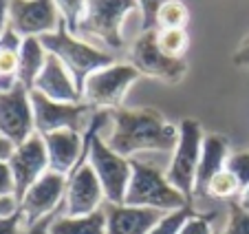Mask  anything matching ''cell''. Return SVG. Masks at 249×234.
I'll use <instances>...</instances> for the list:
<instances>
[{
	"label": "cell",
	"instance_id": "1",
	"mask_svg": "<svg viewBox=\"0 0 249 234\" xmlns=\"http://www.w3.org/2000/svg\"><path fill=\"white\" fill-rule=\"evenodd\" d=\"M110 113L108 133L104 141L126 159L141 155L165 153L172 155L179 141V126L168 122L155 108H115Z\"/></svg>",
	"mask_w": 249,
	"mask_h": 234
},
{
	"label": "cell",
	"instance_id": "2",
	"mask_svg": "<svg viewBox=\"0 0 249 234\" xmlns=\"http://www.w3.org/2000/svg\"><path fill=\"white\" fill-rule=\"evenodd\" d=\"M132 14L139 16V0H86V11L75 36L117 56L126 47L124 24Z\"/></svg>",
	"mask_w": 249,
	"mask_h": 234
},
{
	"label": "cell",
	"instance_id": "3",
	"mask_svg": "<svg viewBox=\"0 0 249 234\" xmlns=\"http://www.w3.org/2000/svg\"><path fill=\"white\" fill-rule=\"evenodd\" d=\"M132 164V177L128 183V192L124 203L137 208H150L159 212H174L190 206V199L181 195L165 177V170L157 168L155 164L135 157Z\"/></svg>",
	"mask_w": 249,
	"mask_h": 234
},
{
	"label": "cell",
	"instance_id": "4",
	"mask_svg": "<svg viewBox=\"0 0 249 234\" xmlns=\"http://www.w3.org/2000/svg\"><path fill=\"white\" fill-rule=\"evenodd\" d=\"M40 40H42L44 49H47L51 56H55L57 60L71 71V75H73L77 82L80 93H82V86H84L89 75H93L95 71L117 62V56H113V53L104 51V49L86 42L82 38H77L75 33H71L69 29H66L64 22L53 33H47V36H42Z\"/></svg>",
	"mask_w": 249,
	"mask_h": 234
},
{
	"label": "cell",
	"instance_id": "5",
	"mask_svg": "<svg viewBox=\"0 0 249 234\" xmlns=\"http://www.w3.org/2000/svg\"><path fill=\"white\" fill-rule=\"evenodd\" d=\"M203 133L201 124L194 119H183L179 124V141L174 146L170 161L165 166V177L181 195L192 201L194 199V188H196V170L198 159H201V148H203Z\"/></svg>",
	"mask_w": 249,
	"mask_h": 234
},
{
	"label": "cell",
	"instance_id": "6",
	"mask_svg": "<svg viewBox=\"0 0 249 234\" xmlns=\"http://www.w3.org/2000/svg\"><path fill=\"white\" fill-rule=\"evenodd\" d=\"M141 75L128 62H115L110 66L95 71L89 75L82 86V102L93 106L95 111H115L124 104L130 86Z\"/></svg>",
	"mask_w": 249,
	"mask_h": 234
},
{
	"label": "cell",
	"instance_id": "7",
	"mask_svg": "<svg viewBox=\"0 0 249 234\" xmlns=\"http://www.w3.org/2000/svg\"><path fill=\"white\" fill-rule=\"evenodd\" d=\"M33 119H36V133L49 135L57 131H75L86 135L93 124L95 108L86 102H53V99L31 91Z\"/></svg>",
	"mask_w": 249,
	"mask_h": 234
},
{
	"label": "cell",
	"instance_id": "8",
	"mask_svg": "<svg viewBox=\"0 0 249 234\" xmlns=\"http://www.w3.org/2000/svg\"><path fill=\"white\" fill-rule=\"evenodd\" d=\"M128 64H132L139 75L146 78H155L165 84H177L185 78L188 73V64L185 60H174L168 58L159 49L157 42V29H148L141 31L135 38V42L128 47Z\"/></svg>",
	"mask_w": 249,
	"mask_h": 234
},
{
	"label": "cell",
	"instance_id": "9",
	"mask_svg": "<svg viewBox=\"0 0 249 234\" xmlns=\"http://www.w3.org/2000/svg\"><path fill=\"white\" fill-rule=\"evenodd\" d=\"M64 195L66 177L55 170H47L18 201V212L22 216L24 228L31 230L40 221L55 216L64 203Z\"/></svg>",
	"mask_w": 249,
	"mask_h": 234
},
{
	"label": "cell",
	"instance_id": "10",
	"mask_svg": "<svg viewBox=\"0 0 249 234\" xmlns=\"http://www.w3.org/2000/svg\"><path fill=\"white\" fill-rule=\"evenodd\" d=\"M106 206V195L99 183L89 159H82L73 173L66 177V195L57 214L64 216H86Z\"/></svg>",
	"mask_w": 249,
	"mask_h": 234
},
{
	"label": "cell",
	"instance_id": "11",
	"mask_svg": "<svg viewBox=\"0 0 249 234\" xmlns=\"http://www.w3.org/2000/svg\"><path fill=\"white\" fill-rule=\"evenodd\" d=\"M33 133H36V119H33L31 91L18 84L9 93H0V135L18 146Z\"/></svg>",
	"mask_w": 249,
	"mask_h": 234
},
{
	"label": "cell",
	"instance_id": "12",
	"mask_svg": "<svg viewBox=\"0 0 249 234\" xmlns=\"http://www.w3.org/2000/svg\"><path fill=\"white\" fill-rule=\"evenodd\" d=\"M9 168L14 173L16 181V199H22V195L38 181L47 170H51L49 166V153L44 137L40 133H33L29 139H24L22 144L16 146L14 155L9 157Z\"/></svg>",
	"mask_w": 249,
	"mask_h": 234
},
{
	"label": "cell",
	"instance_id": "13",
	"mask_svg": "<svg viewBox=\"0 0 249 234\" xmlns=\"http://www.w3.org/2000/svg\"><path fill=\"white\" fill-rule=\"evenodd\" d=\"M64 22L53 0H11L9 24L22 38H42Z\"/></svg>",
	"mask_w": 249,
	"mask_h": 234
},
{
	"label": "cell",
	"instance_id": "14",
	"mask_svg": "<svg viewBox=\"0 0 249 234\" xmlns=\"http://www.w3.org/2000/svg\"><path fill=\"white\" fill-rule=\"evenodd\" d=\"M44 137L51 170L69 177L86 157V135L75 131H57Z\"/></svg>",
	"mask_w": 249,
	"mask_h": 234
},
{
	"label": "cell",
	"instance_id": "15",
	"mask_svg": "<svg viewBox=\"0 0 249 234\" xmlns=\"http://www.w3.org/2000/svg\"><path fill=\"white\" fill-rule=\"evenodd\" d=\"M106 234H150L165 212L126 203H106Z\"/></svg>",
	"mask_w": 249,
	"mask_h": 234
},
{
	"label": "cell",
	"instance_id": "16",
	"mask_svg": "<svg viewBox=\"0 0 249 234\" xmlns=\"http://www.w3.org/2000/svg\"><path fill=\"white\" fill-rule=\"evenodd\" d=\"M33 91H38L40 95L53 99V102H82V93L77 89L75 78L51 53H49L47 64L42 66L38 80L33 84Z\"/></svg>",
	"mask_w": 249,
	"mask_h": 234
},
{
	"label": "cell",
	"instance_id": "17",
	"mask_svg": "<svg viewBox=\"0 0 249 234\" xmlns=\"http://www.w3.org/2000/svg\"><path fill=\"white\" fill-rule=\"evenodd\" d=\"M230 141L223 135H205L201 148V159H198V170H196V188H194V197L205 195L207 183L212 181L214 175L225 170L227 159H230Z\"/></svg>",
	"mask_w": 249,
	"mask_h": 234
},
{
	"label": "cell",
	"instance_id": "18",
	"mask_svg": "<svg viewBox=\"0 0 249 234\" xmlns=\"http://www.w3.org/2000/svg\"><path fill=\"white\" fill-rule=\"evenodd\" d=\"M49 51L44 49L40 38H24L22 47L18 51V80L24 89L33 91V84L38 80L42 66L47 64Z\"/></svg>",
	"mask_w": 249,
	"mask_h": 234
},
{
	"label": "cell",
	"instance_id": "19",
	"mask_svg": "<svg viewBox=\"0 0 249 234\" xmlns=\"http://www.w3.org/2000/svg\"><path fill=\"white\" fill-rule=\"evenodd\" d=\"M49 234H106V212L102 208L86 216L55 214L49 223Z\"/></svg>",
	"mask_w": 249,
	"mask_h": 234
},
{
	"label": "cell",
	"instance_id": "20",
	"mask_svg": "<svg viewBox=\"0 0 249 234\" xmlns=\"http://www.w3.org/2000/svg\"><path fill=\"white\" fill-rule=\"evenodd\" d=\"M157 42L168 58L183 60L190 47V36L185 29H157Z\"/></svg>",
	"mask_w": 249,
	"mask_h": 234
},
{
	"label": "cell",
	"instance_id": "21",
	"mask_svg": "<svg viewBox=\"0 0 249 234\" xmlns=\"http://www.w3.org/2000/svg\"><path fill=\"white\" fill-rule=\"evenodd\" d=\"M240 190H243V188H240L238 179L225 168L212 177V181L207 183V188H205V197L221 199V201H236Z\"/></svg>",
	"mask_w": 249,
	"mask_h": 234
},
{
	"label": "cell",
	"instance_id": "22",
	"mask_svg": "<svg viewBox=\"0 0 249 234\" xmlns=\"http://www.w3.org/2000/svg\"><path fill=\"white\" fill-rule=\"evenodd\" d=\"M190 11L181 0H170L157 14V29H185Z\"/></svg>",
	"mask_w": 249,
	"mask_h": 234
},
{
	"label": "cell",
	"instance_id": "23",
	"mask_svg": "<svg viewBox=\"0 0 249 234\" xmlns=\"http://www.w3.org/2000/svg\"><path fill=\"white\" fill-rule=\"evenodd\" d=\"M194 214L192 208H181V210L174 212H165L161 216V221L150 230V234H179V230L183 228V223Z\"/></svg>",
	"mask_w": 249,
	"mask_h": 234
},
{
	"label": "cell",
	"instance_id": "24",
	"mask_svg": "<svg viewBox=\"0 0 249 234\" xmlns=\"http://www.w3.org/2000/svg\"><path fill=\"white\" fill-rule=\"evenodd\" d=\"M53 2H55L66 29H69L71 33H75L77 24H80L82 16H84V11H86V0H53Z\"/></svg>",
	"mask_w": 249,
	"mask_h": 234
},
{
	"label": "cell",
	"instance_id": "25",
	"mask_svg": "<svg viewBox=\"0 0 249 234\" xmlns=\"http://www.w3.org/2000/svg\"><path fill=\"white\" fill-rule=\"evenodd\" d=\"M218 234H249V212L238 206V201H230L227 221Z\"/></svg>",
	"mask_w": 249,
	"mask_h": 234
},
{
	"label": "cell",
	"instance_id": "26",
	"mask_svg": "<svg viewBox=\"0 0 249 234\" xmlns=\"http://www.w3.org/2000/svg\"><path fill=\"white\" fill-rule=\"evenodd\" d=\"M227 170L238 179L240 188L249 186V150H243V153H231L230 159H227Z\"/></svg>",
	"mask_w": 249,
	"mask_h": 234
},
{
	"label": "cell",
	"instance_id": "27",
	"mask_svg": "<svg viewBox=\"0 0 249 234\" xmlns=\"http://www.w3.org/2000/svg\"><path fill=\"white\" fill-rule=\"evenodd\" d=\"M170 0H139V14H141V31L157 29V14Z\"/></svg>",
	"mask_w": 249,
	"mask_h": 234
},
{
	"label": "cell",
	"instance_id": "28",
	"mask_svg": "<svg viewBox=\"0 0 249 234\" xmlns=\"http://www.w3.org/2000/svg\"><path fill=\"white\" fill-rule=\"evenodd\" d=\"M179 234H214V228H212V221L207 216L192 214L179 230Z\"/></svg>",
	"mask_w": 249,
	"mask_h": 234
},
{
	"label": "cell",
	"instance_id": "29",
	"mask_svg": "<svg viewBox=\"0 0 249 234\" xmlns=\"http://www.w3.org/2000/svg\"><path fill=\"white\" fill-rule=\"evenodd\" d=\"M0 197H16V181L7 161H0Z\"/></svg>",
	"mask_w": 249,
	"mask_h": 234
},
{
	"label": "cell",
	"instance_id": "30",
	"mask_svg": "<svg viewBox=\"0 0 249 234\" xmlns=\"http://www.w3.org/2000/svg\"><path fill=\"white\" fill-rule=\"evenodd\" d=\"M0 234H27L20 212H14L9 216H0Z\"/></svg>",
	"mask_w": 249,
	"mask_h": 234
},
{
	"label": "cell",
	"instance_id": "31",
	"mask_svg": "<svg viewBox=\"0 0 249 234\" xmlns=\"http://www.w3.org/2000/svg\"><path fill=\"white\" fill-rule=\"evenodd\" d=\"M22 40H24V38L9 24V27L5 29V33L0 36V51H20Z\"/></svg>",
	"mask_w": 249,
	"mask_h": 234
},
{
	"label": "cell",
	"instance_id": "32",
	"mask_svg": "<svg viewBox=\"0 0 249 234\" xmlns=\"http://www.w3.org/2000/svg\"><path fill=\"white\" fill-rule=\"evenodd\" d=\"M0 75H18V51H0Z\"/></svg>",
	"mask_w": 249,
	"mask_h": 234
},
{
	"label": "cell",
	"instance_id": "33",
	"mask_svg": "<svg viewBox=\"0 0 249 234\" xmlns=\"http://www.w3.org/2000/svg\"><path fill=\"white\" fill-rule=\"evenodd\" d=\"M231 62H234L236 66H249V40L240 44L238 51L231 56Z\"/></svg>",
	"mask_w": 249,
	"mask_h": 234
},
{
	"label": "cell",
	"instance_id": "34",
	"mask_svg": "<svg viewBox=\"0 0 249 234\" xmlns=\"http://www.w3.org/2000/svg\"><path fill=\"white\" fill-rule=\"evenodd\" d=\"M18 212V199L16 197H0V216H9Z\"/></svg>",
	"mask_w": 249,
	"mask_h": 234
},
{
	"label": "cell",
	"instance_id": "35",
	"mask_svg": "<svg viewBox=\"0 0 249 234\" xmlns=\"http://www.w3.org/2000/svg\"><path fill=\"white\" fill-rule=\"evenodd\" d=\"M9 9H11V0H0V36L9 27Z\"/></svg>",
	"mask_w": 249,
	"mask_h": 234
},
{
	"label": "cell",
	"instance_id": "36",
	"mask_svg": "<svg viewBox=\"0 0 249 234\" xmlns=\"http://www.w3.org/2000/svg\"><path fill=\"white\" fill-rule=\"evenodd\" d=\"M20 84L18 75H0V93H9Z\"/></svg>",
	"mask_w": 249,
	"mask_h": 234
},
{
	"label": "cell",
	"instance_id": "37",
	"mask_svg": "<svg viewBox=\"0 0 249 234\" xmlns=\"http://www.w3.org/2000/svg\"><path fill=\"white\" fill-rule=\"evenodd\" d=\"M14 150H16V146L11 144L7 137L0 135V161H9V157L14 155Z\"/></svg>",
	"mask_w": 249,
	"mask_h": 234
},
{
	"label": "cell",
	"instance_id": "38",
	"mask_svg": "<svg viewBox=\"0 0 249 234\" xmlns=\"http://www.w3.org/2000/svg\"><path fill=\"white\" fill-rule=\"evenodd\" d=\"M51 219H53V216H51ZM51 219L40 221L38 225H33L31 230H27V234H49V223H51Z\"/></svg>",
	"mask_w": 249,
	"mask_h": 234
},
{
	"label": "cell",
	"instance_id": "39",
	"mask_svg": "<svg viewBox=\"0 0 249 234\" xmlns=\"http://www.w3.org/2000/svg\"><path fill=\"white\" fill-rule=\"evenodd\" d=\"M236 201H238V206L243 208V210L249 212V186L240 190V195H238V199H236Z\"/></svg>",
	"mask_w": 249,
	"mask_h": 234
}]
</instances>
